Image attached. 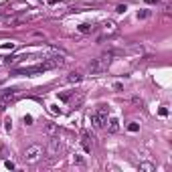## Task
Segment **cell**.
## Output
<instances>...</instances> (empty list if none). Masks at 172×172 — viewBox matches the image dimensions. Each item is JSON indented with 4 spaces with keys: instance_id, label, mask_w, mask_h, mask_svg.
Returning a JSON list of instances; mask_svg holds the SVG:
<instances>
[{
    "instance_id": "1",
    "label": "cell",
    "mask_w": 172,
    "mask_h": 172,
    "mask_svg": "<svg viewBox=\"0 0 172 172\" xmlns=\"http://www.w3.org/2000/svg\"><path fill=\"white\" fill-rule=\"evenodd\" d=\"M110 63H112V53H103V55H99L97 59H91V63H89V73H91V75L103 73L107 67H110Z\"/></svg>"
},
{
    "instance_id": "2",
    "label": "cell",
    "mask_w": 172,
    "mask_h": 172,
    "mask_svg": "<svg viewBox=\"0 0 172 172\" xmlns=\"http://www.w3.org/2000/svg\"><path fill=\"white\" fill-rule=\"evenodd\" d=\"M91 124H93L95 128H103V126L107 124V107H105V105H99L97 110L91 114Z\"/></svg>"
},
{
    "instance_id": "3",
    "label": "cell",
    "mask_w": 172,
    "mask_h": 172,
    "mask_svg": "<svg viewBox=\"0 0 172 172\" xmlns=\"http://www.w3.org/2000/svg\"><path fill=\"white\" fill-rule=\"evenodd\" d=\"M39 156H43V148L41 146H29L27 150H25V160L27 162H35V160H39Z\"/></svg>"
},
{
    "instance_id": "4",
    "label": "cell",
    "mask_w": 172,
    "mask_h": 172,
    "mask_svg": "<svg viewBox=\"0 0 172 172\" xmlns=\"http://www.w3.org/2000/svg\"><path fill=\"white\" fill-rule=\"evenodd\" d=\"M81 146H83V150H85L87 154L91 152V146H93V144H91V138H89V134H87V132H83V134H81Z\"/></svg>"
},
{
    "instance_id": "5",
    "label": "cell",
    "mask_w": 172,
    "mask_h": 172,
    "mask_svg": "<svg viewBox=\"0 0 172 172\" xmlns=\"http://www.w3.org/2000/svg\"><path fill=\"white\" fill-rule=\"evenodd\" d=\"M107 132L110 134H118L120 132V120L118 118H110V122H107Z\"/></svg>"
},
{
    "instance_id": "6",
    "label": "cell",
    "mask_w": 172,
    "mask_h": 172,
    "mask_svg": "<svg viewBox=\"0 0 172 172\" xmlns=\"http://www.w3.org/2000/svg\"><path fill=\"white\" fill-rule=\"evenodd\" d=\"M61 148V144H59V138H53L51 140V144H49V154L53 156V154H57V150Z\"/></svg>"
},
{
    "instance_id": "7",
    "label": "cell",
    "mask_w": 172,
    "mask_h": 172,
    "mask_svg": "<svg viewBox=\"0 0 172 172\" xmlns=\"http://www.w3.org/2000/svg\"><path fill=\"white\" fill-rule=\"evenodd\" d=\"M103 31H105V33H116V31H118V27H116V23L107 20V23L103 25Z\"/></svg>"
},
{
    "instance_id": "8",
    "label": "cell",
    "mask_w": 172,
    "mask_h": 172,
    "mask_svg": "<svg viewBox=\"0 0 172 172\" xmlns=\"http://www.w3.org/2000/svg\"><path fill=\"white\" fill-rule=\"evenodd\" d=\"M81 79H83V77H81V73H77V71H75V73H69V77H67L69 83H79Z\"/></svg>"
},
{
    "instance_id": "9",
    "label": "cell",
    "mask_w": 172,
    "mask_h": 172,
    "mask_svg": "<svg viewBox=\"0 0 172 172\" xmlns=\"http://www.w3.org/2000/svg\"><path fill=\"white\" fill-rule=\"evenodd\" d=\"M77 29H79V33H83V35H87V33H91V31H93V27H91V25H87V23L79 25Z\"/></svg>"
},
{
    "instance_id": "10",
    "label": "cell",
    "mask_w": 172,
    "mask_h": 172,
    "mask_svg": "<svg viewBox=\"0 0 172 172\" xmlns=\"http://www.w3.org/2000/svg\"><path fill=\"white\" fill-rule=\"evenodd\" d=\"M128 132H132V134L140 132V124L138 122H130V124H128Z\"/></svg>"
},
{
    "instance_id": "11",
    "label": "cell",
    "mask_w": 172,
    "mask_h": 172,
    "mask_svg": "<svg viewBox=\"0 0 172 172\" xmlns=\"http://www.w3.org/2000/svg\"><path fill=\"white\" fill-rule=\"evenodd\" d=\"M47 134H49V136H57V134H59V130H57L55 124H47Z\"/></svg>"
},
{
    "instance_id": "12",
    "label": "cell",
    "mask_w": 172,
    "mask_h": 172,
    "mask_svg": "<svg viewBox=\"0 0 172 172\" xmlns=\"http://www.w3.org/2000/svg\"><path fill=\"white\" fill-rule=\"evenodd\" d=\"M140 170H144V172H154V164H150V162H142V164H140Z\"/></svg>"
},
{
    "instance_id": "13",
    "label": "cell",
    "mask_w": 172,
    "mask_h": 172,
    "mask_svg": "<svg viewBox=\"0 0 172 172\" xmlns=\"http://www.w3.org/2000/svg\"><path fill=\"white\" fill-rule=\"evenodd\" d=\"M4 128H6V132H10V130H12V120H10V118H6V120H4Z\"/></svg>"
},
{
    "instance_id": "14",
    "label": "cell",
    "mask_w": 172,
    "mask_h": 172,
    "mask_svg": "<svg viewBox=\"0 0 172 172\" xmlns=\"http://www.w3.org/2000/svg\"><path fill=\"white\" fill-rule=\"evenodd\" d=\"M2 49H4V51H12V49H14V43H4Z\"/></svg>"
},
{
    "instance_id": "15",
    "label": "cell",
    "mask_w": 172,
    "mask_h": 172,
    "mask_svg": "<svg viewBox=\"0 0 172 172\" xmlns=\"http://www.w3.org/2000/svg\"><path fill=\"white\" fill-rule=\"evenodd\" d=\"M148 16H150L148 10H140V12H138V18H148Z\"/></svg>"
},
{
    "instance_id": "16",
    "label": "cell",
    "mask_w": 172,
    "mask_h": 172,
    "mask_svg": "<svg viewBox=\"0 0 172 172\" xmlns=\"http://www.w3.org/2000/svg\"><path fill=\"white\" fill-rule=\"evenodd\" d=\"M59 97H61V99H63V101H67V99H69V97H71V91H65V93H61V95H59Z\"/></svg>"
},
{
    "instance_id": "17",
    "label": "cell",
    "mask_w": 172,
    "mask_h": 172,
    "mask_svg": "<svg viewBox=\"0 0 172 172\" xmlns=\"http://www.w3.org/2000/svg\"><path fill=\"white\" fill-rule=\"evenodd\" d=\"M158 114H160L162 118H166V116H168V107H160V110H158Z\"/></svg>"
},
{
    "instance_id": "18",
    "label": "cell",
    "mask_w": 172,
    "mask_h": 172,
    "mask_svg": "<svg viewBox=\"0 0 172 172\" xmlns=\"http://www.w3.org/2000/svg\"><path fill=\"white\" fill-rule=\"evenodd\" d=\"M116 10H118V12H120V14H124V12H126V10H128V6H126V4H120V6H118V8H116Z\"/></svg>"
},
{
    "instance_id": "19",
    "label": "cell",
    "mask_w": 172,
    "mask_h": 172,
    "mask_svg": "<svg viewBox=\"0 0 172 172\" xmlns=\"http://www.w3.org/2000/svg\"><path fill=\"white\" fill-rule=\"evenodd\" d=\"M4 166H6L8 170H14V162H10V160H6V162H4Z\"/></svg>"
},
{
    "instance_id": "20",
    "label": "cell",
    "mask_w": 172,
    "mask_h": 172,
    "mask_svg": "<svg viewBox=\"0 0 172 172\" xmlns=\"http://www.w3.org/2000/svg\"><path fill=\"white\" fill-rule=\"evenodd\" d=\"M49 107H51L53 114H61V107H57V105H49Z\"/></svg>"
},
{
    "instance_id": "21",
    "label": "cell",
    "mask_w": 172,
    "mask_h": 172,
    "mask_svg": "<svg viewBox=\"0 0 172 172\" xmlns=\"http://www.w3.org/2000/svg\"><path fill=\"white\" fill-rule=\"evenodd\" d=\"M25 124H33V118L31 116H25Z\"/></svg>"
},
{
    "instance_id": "22",
    "label": "cell",
    "mask_w": 172,
    "mask_h": 172,
    "mask_svg": "<svg viewBox=\"0 0 172 172\" xmlns=\"http://www.w3.org/2000/svg\"><path fill=\"white\" fill-rule=\"evenodd\" d=\"M75 162H77V164H81V162H83V158H81L79 154H75Z\"/></svg>"
},
{
    "instance_id": "23",
    "label": "cell",
    "mask_w": 172,
    "mask_h": 172,
    "mask_svg": "<svg viewBox=\"0 0 172 172\" xmlns=\"http://www.w3.org/2000/svg\"><path fill=\"white\" fill-rule=\"evenodd\" d=\"M146 2H148V4H156V2H158V0H146Z\"/></svg>"
},
{
    "instance_id": "24",
    "label": "cell",
    "mask_w": 172,
    "mask_h": 172,
    "mask_svg": "<svg viewBox=\"0 0 172 172\" xmlns=\"http://www.w3.org/2000/svg\"><path fill=\"white\" fill-rule=\"evenodd\" d=\"M47 2H49V4H57V2H59V0H47Z\"/></svg>"
}]
</instances>
